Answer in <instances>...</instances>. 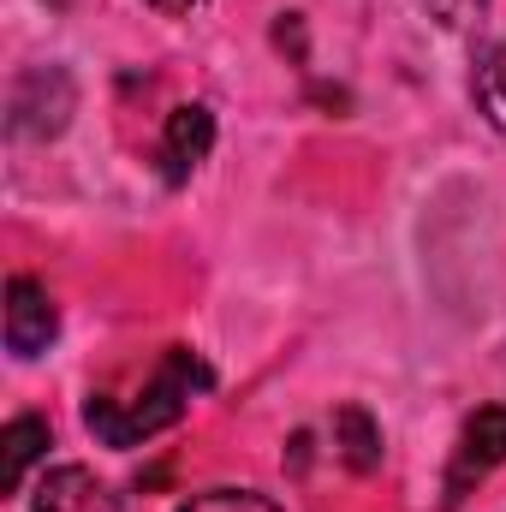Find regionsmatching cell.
<instances>
[{
	"instance_id": "6da1fadb",
	"label": "cell",
	"mask_w": 506,
	"mask_h": 512,
	"mask_svg": "<svg viewBox=\"0 0 506 512\" xmlns=\"http://www.w3.org/2000/svg\"><path fill=\"white\" fill-rule=\"evenodd\" d=\"M209 382H215V376L203 370V358L185 352V346H173V352L155 364V376H149V387H143L137 399H102V393H90V399H84V423H90V435H96L102 447H137V441L173 429V423L185 417L191 393H203Z\"/></svg>"
},
{
	"instance_id": "7a4b0ae2",
	"label": "cell",
	"mask_w": 506,
	"mask_h": 512,
	"mask_svg": "<svg viewBox=\"0 0 506 512\" xmlns=\"http://www.w3.org/2000/svg\"><path fill=\"white\" fill-rule=\"evenodd\" d=\"M72 108H78V90H72V78L60 72V66H30L18 84H12V102H6V126L12 137H60L66 120H72Z\"/></svg>"
},
{
	"instance_id": "3957f363",
	"label": "cell",
	"mask_w": 506,
	"mask_h": 512,
	"mask_svg": "<svg viewBox=\"0 0 506 512\" xmlns=\"http://www.w3.org/2000/svg\"><path fill=\"white\" fill-rule=\"evenodd\" d=\"M495 465H506V405H483L459 429V447H453V465H447V512L459 507Z\"/></svg>"
},
{
	"instance_id": "277c9868",
	"label": "cell",
	"mask_w": 506,
	"mask_h": 512,
	"mask_svg": "<svg viewBox=\"0 0 506 512\" xmlns=\"http://www.w3.org/2000/svg\"><path fill=\"white\" fill-rule=\"evenodd\" d=\"M54 340H60V310H54L48 286L30 280V274H12L6 280V352L12 358H42Z\"/></svg>"
},
{
	"instance_id": "5b68a950",
	"label": "cell",
	"mask_w": 506,
	"mask_h": 512,
	"mask_svg": "<svg viewBox=\"0 0 506 512\" xmlns=\"http://www.w3.org/2000/svg\"><path fill=\"white\" fill-rule=\"evenodd\" d=\"M30 512H131L126 495L114 483H102L90 465H54L42 471L36 495H30Z\"/></svg>"
},
{
	"instance_id": "8992f818",
	"label": "cell",
	"mask_w": 506,
	"mask_h": 512,
	"mask_svg": "<svg viewBox=\"0 0 506 512\" xmlns=\"http://www.w3.org/2000/svg\"><path fill=\"white\" fill-rule=\"evenodd\" d=\"M215 149V114L203 102H185L167 114V131H161V179L167 185H185Z\"/></svg>"
},
{
	"instance_id": "52a82bcc",
	"label": "cell",
	"mask_w": 506,
	"mask_h": 512,
	"mask_svg": "<svg viewBox=\"0 0 506 512\" xmlns=\"http://www.w3.org/2000/svg\"><path fill=\"white\" fill-rule=\"evenodd\" d=\"M48 453V423L42 417H12L6 429H0V489L6 495H18L24 489V477H30V465Z\"/></svg>"
},
{
	"instance_id": "ba28073f",
	"label": "cell",
	"mask_w": 506,
	"mask_h": 512,
	"mask_svg": "<svg viewBox=\"0 0 506 512\" xmlns=\"http://www.w3.org/2000/svg\"><path fill=\"white\" fill-rule=\"evenodd\" d=\"M334 453L352 477H370L381 465V423L364 405H340L334 411Z\"/></svg>"
},
{
	"instance_id": "9c48e42d",
	"label": "cell",
	"mask_w": 506,
	"mask_h": 512,
	"mask_svg": "<svg viewBox=\"0 0 506 512\" xmlns=\"http://www.w3.org/2000/svg\"><path fill=\"white\" fill-rule=\"evenodd\" d=\"M471 102L489 120V131L506 137V42H489L471 66Z\"/></svg>"
},
{
	"instance_id": "30bf717a",
	"label": "cell",
	"mask_w": 506,
	"mask_h": 512,
	"mask_svg": "<svg viewBox=\"0 0 506 512\" xmlns=\"http://www.w3.org/2000/svg\"><path fill=\"white\" fill-rule=\"evenodd\" d=\"M179 512H280L268 495H256V489H203V495H191Z\"/></svg>"
},
{
	"instance_id": "8fae6325",
	"label": "cell",
	"mask_w": 506,
	"mask_h": 512,
	"mask_svg": "<svg viewBox=\"0 0 506 512\" xmlns=\"http://www.w3.org/2000/svg\"><path fill=\"white\" fill-rule=\"evenodd\" d=\"M441 30H471V24H483V12H489V0H417Z\"/></svg>"
},
{
	"instance_id": "7c38bea8",
	"label": "cell",
	"mask_w": 506,
	"mask_h": 512,
	"mask_svg": "<svg viewBox=\"0 0 506 512\" xmlns=\"http://www.w3.org/2000/svg\"><path fill=\"white\" fill-rule=\"evenodd\" d=\"M149 6H155V12H167V18H185V12H197L203 0H149Z\"/></svg>"
},
{
	"instance_id": "4fadbf2b",
	"label": "cell",
	"mask_w": 506,
	"mask_h": 512,
	"mask_svg": "<svg viewBox=\"0 0 506 512\" xmlns=\"http://www.w3.org/2000/svg\"><path fill=\"white\" fill-rule=\"evenodd\" d=\"M54 6H66V0H54Z\"/></svg>"
}]
</instances>
